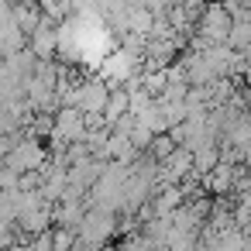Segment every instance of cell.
Masks as SVG:
<instances>
[{"label":"cell","instance_id":"obj_1","mask_svg":"<svg viewBox=\"0 0 251 251\" xmlns=\"http://www.w3.org/2000/svg\"><path fill=\"white\" fill-rule=\"evenodd\" d=\"M38 162H42V148H35L31 141H25V145L14 148V155H11V169H14V165H21V169H35ZM14 172H18V169H14Z\"/></svg>","mask_w":251,"mask_h":251}]
</instances>
